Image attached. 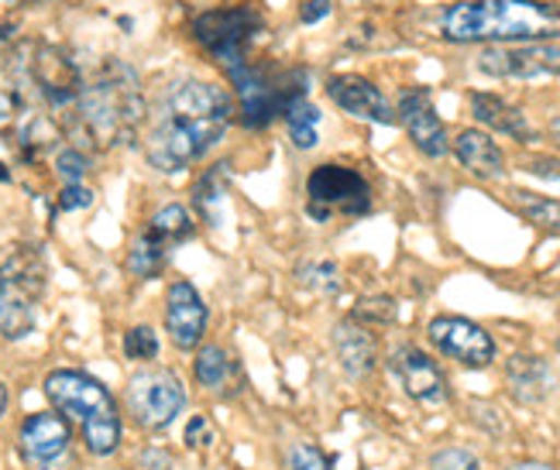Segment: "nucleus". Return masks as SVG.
<instances>
[{
    "label": "nucleus",
    "instance_id": "nucleus-1",
    "mask_svg": "<svg viewBox=\"0 0 560 470\" xmlns=\"http://www.w3.org/2000/svg\"><path fill=\"white\" fill-rule=\"evenodd\" d=\"M234 117L237 107L228 86L207 80L168 83L144 114V158L165 176H176L224 141Z\"/></svg>",
    "mask_w": 560,
    "mask_h": 470
},
{
    "label": "nucleus",
    "instance_id": "nucleus-2",
    "mask_svg": "<svg viewBox=\"0 0 560 470\" xmlns=\"http://www.w3.org/2000/svg\"><path fill=\"white\" fill-rule=\"evenodd\" d=\"M144 93L138 72L114 56L80 66V90L62 124V134L72 138L80 152H110L138 138L144 124Z\"/></svg>",
    "mask_w": 560,
    "mask_h": 470
},
{
    "label": "nucleus",
    "instance_id": "nucleus-3",
    "mask_svg": "<svg viewBox=\"0 0 560 470\" xmlns=\"http://www.w3.org/2000/svg\"><path fill=\"white\" fill-rule=\"evenodd\" d=\"M451 45H533L560 38V8L550 0H457L441 14Z\"/></svg>",
    "mask_w": 560,
    "mask_h": 470
},
{
    "label": "nucleus",
    "instance_id": "nucleus-4",
    "mask_svg": "<svg viewBox=\"0 0 560 470\" xmlns=\"http://www.w3.org/2000/svg\"><path fill=\"white\" fill-rule=\"evenodd\" d=\"M45 399L52 402V412H59L69 426L80 430L93 457L117 454L125 423H120L117 399L104 381H96L86 371L56 367L45 375Z\"/></svg>",
    "mask_w": 560,
    "mask_h": 470
},
{
    "label": "nucleus",
    "instance_id": "nucleus-5",
    "mask_svg": "<svg viewBox=\"0 0 560 470\" xmlns=\"http://www.w3.org/2000/svg\"><path fill=\"white\" fill-rule=\"evenodd\" d=\"M228 80L237 90V117L252 131L269 128L310 93V72L303 66H265L252 59Z\"/></svg>",
    "mask_w": 560,
    "mask_h": 470
},
{
    "label": "nucleus",
    "instance_id": "nucleus-6",
    "mask_svg": "<svg viewBox=\"0 0 560 470\" xmlns=\"http://www.w3.org/2000/svg\"><path fill=\"white\" fill-rule=\"evenodd\" d=\"M48 289V261L42 247L24 244L0 261V337L24 340L35 324Z\"/></svg>",
    "mask_w": 560,
    "mask_h": 470
},
{
    "label": "nucleus",
    "instance_id": "nucleus-7",
    "mask_svg": "<svg viewBox=\"0 0 560 470\" xmlns=\"http://www.w3.org/2000/svg\"><path fill=\"white\" fill-rule=\"evenodd\" d=\"M265 32H269V21H265V14L255 4H231V8L203 11L192 21V38L207 48L213 62L221 66L228 77L252 62V48L258 45Z\"/></svg>",
    "mask_w": 560,
    "mask_h": 470
},
{
    "label": "nucleus",
    "instance_id": "nucleus-8",
    "mask_svg": "<svg viewBox=\"0 0 560 470\" xmlns=\"http://www.w3.org/2000/svg\"><path fill=\"white\" fill-rule=\"evenodd\" d=\"M375 192L372 183L361 176L358 168L324 162L310 172L306 179V213L316 224H327L334 216H364L372 213Z\"/></svg>",
    "mask_w": 560,
    "mask_h": 470
},
{
    "label": "nucleus",
    "instance_id": "nucleus-9",
    "mask_svg": "<svg viewBox=\"0 0 560 470\" xmlns=\"http://www.w3.org/2000/svg\"><path fill=\"white\" fill-rule=\"evenodd\" d=\"M128 415L144 433H162L176 423L186 409V388L176 371L168 367H141L128 378L125 388Z\"/></svg>",
    "mask_w": 560,
    "mask_h": 470
},
{
    "label": "nucleus",
    "instance_id": "nucleus-10",
    "mask_svg": "<svg viewBox=\"0 0 560 470\" xmlns=\"http://www.w3.org/2000/svg\"><path fill=\"white\" fill-rule=\"evenodd\" d=\"M192 234H197V220H192V213L183 203L162 207L149 220V227L135 234V240L128 247V271L141 282L162 275V268L168 265L173 251L179 244L192 240Z\"/></svg>",
    "mask_w": 560,
    "mask_h": 470
},
{
    "label": "nucleus",
    "instance_id": "nucleus-11",
    "mask_svg": "<svg viewBox=\"0 0 560 470\" xmlns=\"http://www.w3.org/2000/svg\"><path fill=\"white\" fill-rule=\"evenodd\" d=\"M24 470H72V426L59 412H32L18 430Z\"/></svg>",
    "mask_w": 560,
    "mask_h": 470
},
{
    "label": "nucleus",
    "instance_id": "nucleus-12",
    "mask_svg": "<svg viewBox=\"0 0 560 470\" xmlns=\"http://www.w3.org/2000/svg\"><path fill=\"white\" fill-rule=\"evenodd\" d=\"M475 66L492 80H550L560 77V45H485Z\"/></svg>",
    "mask_w": 560,
    "mask_h": 470
},
{
    "label": "nucleus",
    "instance_id": "nucleus-13",
    "mask_svg": "<svg viewBox=\"0 0 560 470\" xmlns=\"http://www.w3.org/2000/svg\"><path fill=\"white\" fill-rule=\"evenodd\" d=\"M427 337L436 351L444 357L457 361L460 367H471V371H481L495 361V340L492 333L478 327L475 319H465V316H433L430 327H427Z\"/></svg>",
    "mask_w": 560,
    "mask_h": 470
},
{
    "label": "nucleus",
    "instance_id": "nucleus-14",
    "mask_svg": "<svg viewBox=\"0 0 560 470\" xmlns=\"http://www.w3.org/2000/svg\"><path fill=\"white\" fill-rule=\"evenodd\" d=\"M396 120L406 128L409 141L417 144V152L427 158H444L451 152L447 128L441 114L433 107V93L427 86H406L396 104Z\"/></svg>",
    "mask_w": 560,
    "mask_h": 470
},
{
    "label": "nucleus",
    "instance_id": "nucleus-15",
    "mask_svg": "<svg viewBox=\"0 0 560 470\" xmlns=\"http://www.w3.org/2000/svg\"><path fill=\"white\" fill-rule=\"evenodd\" d=\"M393 375L399 378L409 399L423 409H441L451 399V385H447V375L441 371V364H436L427 351L412 348V343H402V348L393 351Z\"/></svg>",
    "mask_w": 560,
    "mask_h": 470
},
{
    "label": "nucleus",
    "instance_id": "nucleus-16",
    "mask_svg": "<svg viewBox=\"0 0 560 470\" xmlns=\"http://www.w3.org/2000/svg\"><path fill=\"white\" fill-rule=\"evenodd\" d=\"M207 324H210V313H207V303L197 292V285L186 282V279L168 285V292H165V333H168V340H173V348L197 351L203 343Z\"/></svg>",
    "mask_w": 560,
    "mask_h": 470
},
{
    "label": "nucleus",
    "instance_id": "nucleus-17",
    "mask_svg": "<svg viewBox=\"0 0 560 470\" xmlns=\"http://www.w3.org/2000/svg\"><path fill=\"white\" fill-rule=\"evenodd\" d=\"M327 96L330 101L358 117V120H369V124H396V110L393 104L385 101V93L372 83V80H364V77H354V72H348V77H330L327 80Z\"/></svg>",
    "mask_w": 560,
    "mask_h": 470
},
{
    "label": "nucleus",
    "instance_id": "nucleus-18",
    "mask_svg": "<svg viewBox=\"0 0 560 470\" xmlns=\"http://www.w3.org/2000/svg\"><path fill=\"white\" fill-rule=\"evenodd\" d=\"M192 378L197 385L213 395V399H237L241 391H245V371H241L237 357L221 348V343H203L197 351V361H192Z\"/></svg>",
    "mask_w": 560,
    "mask_h": 470
},
{
    "label": "nucleus",
    "instance_id": "nucleus-19",
    "mask_svg": "<svg viewBox=\"0 0 560 470\" xmlns=\"http://www.w3.org/2000/svg\"><path fill=\"white\" fill-rule=\"evenodd\" d=\"M468 104H471V117L481 124V128H489L495 134H505V138H513L520 144L537 141V128L529 124V117L520 107L509 104V101H502V96L478 90V93L468 96Z\"/></svg>",
    "mask_w": 560,
    "mask_h": 470
},
{
    "label": "nucleus",
    "instance_id": "nucleus-20",
    "mask_svg": "<svg viewBox=\"0 0 560 470\" xmlns=\"http://www.w3.org/2000/svg\"><path fill=\"white\" fill-rule=\"evenodd\" d=\"M334 354L351 378H364L378 364V340L369 327H361L358 319L348 316L334 327Z\"/></svg>",
    "mask_w": 560,
    "mask_h": 470
},
{
    "label": "nucleus",
    "instance_id": "nucleus-21",
    "mask_svg": "<svg viewBox=\"0 0 560 470\" xmlns=\"http://www.w3.org/2000/svg\"><path fill=\"white\" fill-rule=\"evenodd\" d=\"M505 385L520 406H540L553 385L550 364L537 354H513L505 361Z\"/></svg>",
    "mask_w": 560,
    "mask_h": 470
},
{
    "label": "nucleus",
    "instance_id": "nucleus-22",
    "mask_svg": "<svg viewBox=\"0 0 560 470\" xmlns=\"http://www.w3.org/2000/svg\"><path fill=\"white\" fill-rule=\"evenodd\" d=\"M451 148H454L457 162L465 165L475 179H485V183L502 179V172H505V155H502V148L492 141L489 131H478V128L460 131V134L454 138Z\"/></svg>",
    "mask_w": 560,
    "mask_h": 470
},
{
    "label": "nucleus",
    "instance_id": "nucleus-23",
    "mask_svg": "<svg viewBox=\"0 0 560 470\" xmlns=\"http://www.w3.org/2000/svg\"><path fill=\"white\" fill-rule=\"evenodd\" d=\"M228 186H231V168H228V162L210 165L203 176L197 179V186H192V203L203 210L207 224H213V227H221V207H224Z\"/></svg>",
    "mask_w": 560,
    "mask_h": 470
},
{
    "label": "nucleus",
    "instance_id": "nucleus-24",
    "mask_svg": "<svg viewBox=\"0 0 560 470\" xmlns=\"http://www.w3.org/2000/svg\"><path fill=\"white\" fill-rule=\"evenodd\" d=\"M320 107H313L310 101H300L296 107H289L285 114V128H289V141L292 148H300V152H310L316 148V128H320Z\"/></svg>",
    "mask_w": 560,
    "mask_h": 470
},
{
    "label": "nucleus",
    "instance_id": "nucleus-25",
    "mask_svg": "<svg viewBox=\"0 0 560 470\" xmlns=\"http://www.w3.org/2000/svg\"><path fill=\"white\" fill-rule=\"evenodd\" d=\"M513 203H516V210L529 220L533 227L560 231V200H550V196H537V192L516 189L513 192Z\"/></svg>",
    "mask_w": 560,
    "mask_h": 470
},
{
    "label": "nucleus",
    "instance_id": "nucleus-26",
    "mask_svg": "<svg viewBox=\"0 0 560 470\" xmlns=\"http://www.w3.org/2000/svg\"><path fill=\"white\" fill-rule=\"evenodd\" d=\"M296 282L316 295H337L340 292V268L334 261H303L296 268Z\"/></svg>",
    "mask_w": 560,
    "mask_h": 470
},
{
    "label": "nucleus",
    "instance_id": "nucleus-27",
    "mask_svg": "<svg viewBox=\"0 0 560 470\" xmlns=\"http://www.w3.org/2000/svg\"><path fill=\"white\" fill-rule=\"evenodd\" d=\"M396 299L393 295H364V299L354 306V313H351V319H358L361 327H369V330H375V327H388L396 319Z\"/></svg>",
    "mask_w": 560,
    "mask_h": 470
},
{
    "label": "nucleus",
    "instance_id": "nucleus-28",
    "mask_svg": "<svg viewBox=\"0 0 560 470\" xmlns=\"http://www.w3.org/2000/svg\"><path fill=\"white\" fill-rule=\"evenodd\" d=\"M125 357L128 361H141V364H149L159 357V337L152 327H131L125 333Z\"/></svg>",
    "mask_w": 560,
    "mask_h": 470
},
{
    "label": "nucleus",
    "instance_id": "nucleus-29",
    "mask_svg": "<svg viewBox=\"0 0 560 470\" xmlns=\"http://www.w3.org/2000/svg\"><path fill=\"white\" fill-rule=\"evenodd\" d=\"M285 470H334V463L320 447H313V443H292L285 457Z\"/></svg>",
    "mask_w": 560,
    "mask_h": 470
},
{
    "label": "nucleus",
    "instance_id": "nucleus-30",
    "mask_svg": "<svg viewBox=\"0 0 560 470\" xmlns=\"http://www.w3.org/2000/svg\"><path fill=\"white\" fill-rule=\"evenodd\" d=\"M86 168H90V158H86V152H80V148H72V144L59 148V155H56V172H59L62 186L83 183Z\"/></svg>",
    "mask_w": 560,
    "mask_h": 470
},
{
    "label": "nucleus",
    "instance_id": "nucleus-31",
    "mask_svg": "<svg viewBox=\"0 0 560 470\" xmlns=\"http://www.w3.org/2000/svg\"><path fill=\"white\" fill-rule=\"evenodd\" d=\"M430 470H481V460L465 447H444L430 457Z\"/></svg>",
    "mask_w": 560,
    "mask_h": 470
},
{
    "label": "nucleus",
    "instance_id": "nucleus-32",
    "mask_svg": "<svg viewBox=\"0 0 560 470\" xmlns=\"http://www.w3.org/2000/svg\"><path fill=\"white\" fill-rule=\"evenodd\" d=\"M217 439V430L207 415H192L186 423V447L189 450H210Z\"/></svg>",
    "mask_w": 560,
    "mask_h": 470
},
{
    "label": "nucleus",
    "instance_id": "nucleus-33",
    "mask_svg": "<svg viewBox=\"0 0 560 470\" xmlns=\"http://www.w3.org/2000/svg\"><path fill=\"white\" fill-rule=\"evenodd\" d=\"M93 203V189H86L83 183L62 186L59 192V210H86Z\"/></svg>",
    "mask_w": 560,
    "mask_h": 470
},
{
    "label": "nucleus",
    "instance_id": "nucleus-34",
    "mask_svg": "<svg viewBox=\"0 0 560 470\" xmlns=\"http://www.w3.org/2000/svg\"><path fill=\"white\" fill-rule=\"evenodd\" d=\"M526 172H529V176H537V179H553V183H560V158H547V155L529 158V162H526Z\"/></svg>",
    "mask_w": 560,
    "mask_h": 470
},
{
    "label": "nucleus",
    "instance_id": "nucleus-35",
    "mask_svg": "<svg viewBox=\"0 0 560 470\" xmlns=\"http://www.w3.org/2000/svg\"><path fill=\"white\" fill-rule=\"evenodd\" d=\"M330 11H334L330 0H303V4H300V21L303 24H316V21L330 17Z\"/></svg>",
    "mask_w": 560,
    "mask_h": 470
},
{
    "label": "nucleus",
    "instance_id": "nucleus-36",
    "mask_svg": "<svg viewBox=\"0 0 560 470\" xmlns=\"http://www.w3.org/2000/svg\"><path fill=\"white\" fill-rule=\"evenodd\" d=\"M141 470H176L173 467V457H168L165 450H144L141 454Z\"/></svg>",
    "mask_w": 560,
    "mask_h": 470
},
{
    "label": "nucleus",
    "instance_id": "nucleus-37",
    "mask_svg": "<svg viewBox=\"0 0 560 470\" xmlns=\"http://www.w3.org/2000/svg\"><path fill=\"white\" fill-rule=\"evenodd\" d=\"M509 470H557V467H550V463H540V460H523V463H513Z\"/></svg>",
    "mask_w": 560,
    "mask_h": 470
},
{
    "label": "nucleus",
    "instance_id": "nucleus-38",
    "mask_svg": "<svg viewBox=\"0 0 560 470\" xmlns=\"http://www.w3.org/2000/svg\"><path fill=\"white\" fill-rule=\"evenodd\" d=\"M8 402H11V395H8L4 378H0V419H4V412H8Z\"/></svg>",
    "mask_w": 560,
    "mask_h": 470
},
{
    "label": "nucleus",
    "instance_id": "nucleus-39",
    "mask_svg": "<svg viewBox=\"0 0 560 470\" xmlns=\"http://www.w3.org/2000/svg\"><path fill=\"white\" fill-rule=\"evenodd\" d=\"M550 138H553V144H560V114L550 120Z\"/></svg>",
    "mask_w": 560,
    "mask_h": 470
},
{
    "label": "nucleus",
    "instance_id": "nucleus-40",
    "mask_svg": "<svg viewBox=\"0 0 560 470\" xmlns=\"http://www.w3.org/2000/svg\"><path fill=\"white\" fill-rule=\"evenodd\" d=\"M557 354H560V337H557Z\"/></svg>",
    "mask_w": 560,
    "mask_h": 470
}]
</instances>
